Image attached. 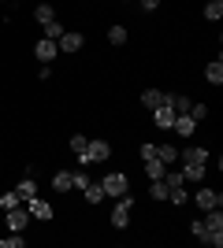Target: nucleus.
Returning a JSON list of instances; mask_svg holds the SVG:
<instances>
[{"label": "nucleus", "instance_id": "nucleus-1", "mask_svg": "<svg viewBox=\"0 0 223 248\" xmlns=\"http://www.w3.org/2000/svg\"><path fill=\"white\" fill-rule=\"evenodd\" d=\"M205 230H208V237H205V245H216L220 248L223 245V211L220 207H212V211H205Z\"/></svg>", "mask_w": 223, "mask_h": 248}, {"label": "nucleus", "instance_id": "nucleus-2", "mask_svg": "<svg viewBox=\"0 0 223 248\" xmlns=\"http://www.w3.org/2000/svg\"><path fill=\"white\" fill-rule=\"evenodd\" d=\"M108 155H112V145H108V141H86L78 159H82V163H104Z\"/></svg>", "mask_w": 223, "mask_h": 248}, {"label": "nucleus", "instance_id": "nucleus-3", "mask_svg": "<svg viewBox=\"0 0 223 248\" xmlns=\"http://www.w3.org/2000/svg\"><path fill=\"white\" fill-rule=\"evenodd\" d=\"M130 207H134L130 193L116 197V207H112V226H116V230H127V222H130Z\"/></svg>", "mask_w": 223, "mask_h": 248}, {"label": "nucleus", "instance_id": "nucleus-4", "mask_svg": "<svg viewBox=\"0 0 223 248\" xmlns=\"http://www.w3.org/2000/svg\"><path fill=\"white\" fill-rule=\"evenodd\" d=\"M8 215V230L11 233H22V230L30 226V211L26 207H11V211H4Z\"/></svg>", "mask_w": 223, "mask_h": 248}, {"label": "nucleus", "instance_id": "nucleus-5", "mask_svg": "<svg viewBox=\"0 0 223 248\" xmlns=\"http://www.w3.org/2000/svg\"><path fill=\"white\" fill-rule=\"evenodd\" d=\"M101 189H104V197H123V193H127V174H108L104 182H101Z\"/></svg>", "mask_w": 223, "mask_h": 248}, {"label": "nucleus", "instance_id": "nucleus-6", "mask_svg": "<svg viewBox=\"0 0 223 248\" xmlns=\"http://www.w3.org/2000/svg\"><path fill=\"white\" fill-rule=\"evenodd\" d=\"M82 45H86V37L78 30H64V37L56 41V48L60 52H82Z\"/></svg>", "mask_w": 223, "mask_h": 248}, {"label": "nucleus", "instance_id": "nucleus-7", "mask_svg": "<svg viewBox=\"0 0 223 248\" xmlns=\"http://www.w3.org/2000/svg\"><path fill=\"white\" fill-rule=\"evenodd\" d=\"M197 207H205V211H212V207H223V193H216V189H197Z\"/></svg>", "mask_w": 223, "mask_h": 248}, {"label": "nucleus", "instance_id": "nucleus-8", "mask_svg": "<svg viewBox=\"0 0 223 248\" xmlns=\"http://www.w3.org/2000/svg\"><path fill=\"white\" fill-rule=\"evenodd\" d=\"M56 41H49V37H37V45H34V56H37V60L41 63H49V60H56Z\"/></svg>", "mask_w": 223, "mask_h": 248}, {"label": "nucleus", "instance_id": "nucleus-9", "mask_svg": "<svg viewBox=\"0 0 223 248\" xmlns=\"http://www.w3.org/2000/svg\"><path fill=\"white\" fill-rule=\"evenodd\" d=\"M26 211H30V218H41V222H49V218H52V207L45 204V200H37V197L26 200Z\"/></svg>", "mask_w": 223, "mask_h": 248}, {"label": "nucleus", "instance_id": "nucleus-10", "mask_svg": "<svg viewBox=\"0 0 223 248\" xmlns=\"http://www.w3.org/2000/svg\"><path fill=\"white\" fill-rule=\"evenodd\" d=\"M153 123H156L160 130H171V126H175V111H171L168 104H160V108H153Z\"/></svg>", "mask_w": 223, "mask_h": 248}, {"label": "nucleus", "instance_id": "nucleus-11", "mask_svg": "<svg viewBox=\"0 0 223 248\" xmlns=\"http://www.w3.org/2000/svg\"><path fill=\"white\" fill-rule=\"evenodd\" d=\"M182 163H208V148H179Z\"/></svg>", "mask_w": 223, "mask_h": 248}, {"label": "nucleus", "instance_id": "nucleus-12", "mask_svg": "<svg viewBox=\"0 0 223 248\" xmlns=\"http://www.w3.org/2000/svg\"><path fill=\"white\" fill-rule=\"evenodd\" d=\"M141 104L153 111V108H160V104H168V93H164V89H145V93H141Z\"/></svg>", "mask_w": 223, "mask_h": 248}, {"label": "nucleus", "instance_id": "nucleus-13", "mask_svg": "<svg viewBox=\"0 0 223 248\" xmlns=\"http://www.w3.org/2000/svg\"><path fill=\"white\" fill-rule=\"evenodd\" d=\"M208 163H182V182H201Z\"/></svg>", "mask_w": 223, "mask_h": 248}, {"label": "nucleus", "instance_id": "nucleus-14", "mask_svg": "<svg viewBox=\"0 0 223 248\" xmlns=\"http://www.w3.org/2000/svg\"><path fill=\"white\" fill-rule=\"evenodd\" d=\"M168 108L175 115H186L190 111V96H182V93H168Z\"/></svg>", "mask_w": 223, "mask_h": 248}, {"label": "nucleus", "instance_id": "nucleus-15", "mask_svg": "<svg viewBox=\"0 0 223 248\" xmlns=\"http://www.w3.org/2000/svg\"><path fill=\"white\" fill-rule=\"evenodd\" d=\"M205 78H208V85H223V60L208 63V67H205Z\"/></svg>", "mask_w": 223, "mask_h": 248}, {"label": "nucleus", "instance_id": "nucleus-16", "mask_svg": "<svg viewBox=\"0 0 223 248\" xmlns=\"http://www.w3.org/2000/svg\"><path fill=\"white\" fill-rule=\"evenodd\" d=\"M171 130H179L182 137H190L193 130H197V123H193L190 115H175V126H171Z\"/></svg>", "mask_w": 223, "mask_h": 248}, {"label": "nucleus", "instance_id": "nucleus-17", "mask_svg": "<svg viewBox=\"0 0 223 248\" xmlns=\"http://www.w3.org/2000/svg\"><path fill=\"white\" fill-rule=\"evenodd\" d=\"M15 193H19V200L26 204L30 197H37V186H34V178H22L19 186H15Z\"/></svg>", "mask_w": 223, "mask_h": 248}, {"label": "nucleus", "instance_id": "nucleus-18", "mask_svg": "<svg viewBox=\"0 0 223 248\" xmlns=\"http://www.w3.org/2000/svg\"><path fill=\"white\" fill-rule=\"evenodd\" d=\"M41 37H49V41H60V37H64V22H45L41 26Z\"/></svg>", "mask_w": 223, "mask_h": 248}, {"label": "nucleus", "instance_id": "nucleus-19", "mask_svg": "<svg viewBox=\"0 0 223 248\" xmlns=\"http://www.w3.org/2000/svg\"><path fill=\"white\" fill-rule=\"evenodd\" d=\"M205 19H208V22L223 19V0H208V4H205Z\"/></svg>", "mask_w": 223, "mask_h": 248}, {"label": "nucleus", "instance_id": "nucleus-20", "mask_svg": "<svg viewBox=\"0 0 223 248\" xmlns=\"http://www.w3.org/2000/svg\"><path fill=\"white\" fill-rule=\"evenodd\" d=\"M145 174L149 178H164L168 174V163H164V159H145Z\"/></svg>", "mask_w": 223, "mask_h": 248}, {"label": "nucleus", "instance_id": "nucleus-21", "mask_svg": "<svg viewBox=\"0 0 223 248\" xmlns=\"http://www.w3.org/2000/svg\"><path fill=\"white\" fill-rule=\"evenodd\" d=\"M156 159H164V163H175V159H179V148L175 145H156Z\"/></svg>", "mask_w": 223, "mask_h": 248}, {"label": "nucleus", "instance_id": "nucleus-22", "mask_svg": "<svg viewBox=\"0 0 223 248\" xmlns=\"http://www.w3.org/2000/svg\"><path fill=\"white\" fill-rule=\"evenodd\" d=\"M149 197H153V200H168V182H164V178H153V186H149Z\"/></svg>", "mask_w": 223, "mask_h": 248}, {"label": "nucleus", "instance_id": "nucleus-23", "mask_svg": "<svg viewBox=\"0 0 223 248\" xmlns=\"http://www.w3.org/2000/svg\"><path fill=\"white\" fill-rule=\"evenodd\" d=\"M34 19L41 22V26H45V22H52V19H56V11H52V4H37V8H34Z\"/></svg>", "mask_w": 223, "mask_h": 248}, {"label": "nucleus", "instance_id": "nucleus-24", "mask_svg": "<svg viewBox=\"0 0 223 248\" xmlns=\"http://www.w3.org/2000/svg\"><path fill=\"white\" fill-rule=\"evenodd\" d=\"M82 193H86V200H89V204H101V200H104V189H101V182H97V186L89 182V186H86Z\"/></svg>", "mask_w": 223, "mask_h": 248}, {"label": "nucleus", "instance_id": "nucleus-25", "mask_svg": "<svg viewBox=\"0 0 223 248\" xmlns=\"http://www.w3.org/2000/svg\"><path fill=\"white\" fill-rule=\"evenodd\" d=\"M52 189L56 193H67V189H71V170H60V174L52 178Z\"/></svg>", "mask_w": 223, "mask_h": 248}, {"label": "nucleus", "instance_id": "nucleus-26", "mask_svg": "<svg viewBox=\"0 0 223 248\" xmlns=\"http://www.w3.org/2000/svg\"><path fill=\"white\" fill-rule=\"evenodd\" d=\"M22 200H19V193H15V189H8V193H4V197H0V207H4V211H11V207H19Z\"/></svg>", "mask_w": 223, "mask_h": 248}, {"label": "nucleus", "instance_id": "nucleus-27", "mask_svg": "<svg viewBox=\"0 0 223 248\" xmlns=\"http://www.w3.org/2000/svg\"><path fill=\"white\" fill-rule=\"evenodd\" d=\"M108 41L112 45H127V26H112V30H108Z\"/></svg>", "mask_w": 223, "mask_h": 248}, {"label": "nucleus", "instance_id": "nucleus-28", "mask_svg": "<svg viewBox=\"0 0 223 248\" xmlns=\"http://www.w3.org/2000/svg\"><path fill=\"white\" fill-rule=\"evenodd\" d=\"M190 233H193L197 241H205V237H208V230H205V222H201V218H193V222H190Z\"/></svg>", "mask_w": 223, "mask_h": 248}, {"label": "nucleus", "instance_id": "nucleus-29", "mask_svg": "<svg viewBox=\"0 0 223 248\" xmlns=\"http://www.w3.org/2000/svg\"><path fill=\"white\" fill-rule=\"evenodd\" d=\"M186 115L197 123V119H208V108H205V104H190V111H186Z\"/></svg>", "mask_w": 223, "mask_h": 248}, {"label": "nucleus", "instance_id": "nucleus-30", "mask_svg": "<svg viewBox=\"0 0 223 248\" xmlns=\"http://www.w3.org/2000/svg\"><path fill=\"white\" fill-rule=\"evenodd\" d=\"M164 182H168V189H175V186H186V182H182V170H168V174H164Z\"/></svg>", "mask_w": 223, "mask_h": 248}, {"label": "nucleus", "instance_id": "nucleus-31", "mask_svg": "<svg viewBox=\"0 0 223 248\" xmlns=\"http://www.w3.org/2000/svg\"><path fill=\"white\" fill-rule=\"evenodd\" d=\"M86 186H89V178L82 170H71V189H86Z\"/></svg>", "mask_w": 223, "mask_h": 248}, {"label": "nucleus", "instance_id": "nucleus-32", "mask_svg": "<svg viewBox=\"0 0 223 248\" xmlns=\"http://www.w3.org/2000/svg\"><path fill=\"white\" fill-rule=\"evenodd\" d=\"M67 145H71V152H82V148H86V137H82V134H74Z\"/></svg>", "mask_w": 223, "mask_h": 248}, {"label": "nucleus", "instance_id": "nucleus-33", "mask_svg": "<svg viewBox=\"0 0 223 248\" xmlns=\"http://www.w3.org/2000/svg\"><path fill=\"white\" fill-rule=\"evenodd\" d=\"M141 159H156V145H141Z\"/></svg>", "mask_w": 223, "mask_h": 248}, {"label": "nucleus", "instance_id": "nucleus-34", "mask_svg": "<svg viewBox=\"0 0 223 248\" xmlns=\"http://www.w3.org/2000/svg\"><path fill=\"white\" fill-rule=\"evenodd\" d=\"M141 8H145V11H156V8H160V0H141Z\"/></svg>", "mask_w": 223, "mask_h": 248}, {"label": "nucleus", "instance_id": "nucleus-35", "mask_svg": "<svg viewBox=\"0 0 223 248\" xmlns=\"http://www.w3.org/2000/svg\"><path fill=\"white\" fill-rule=\"evenodd\" d=\"M4 245H8V237H0V248H4Z\"/></svg>", "mask_w": 223, "mask_h": 248}]
</instances>
